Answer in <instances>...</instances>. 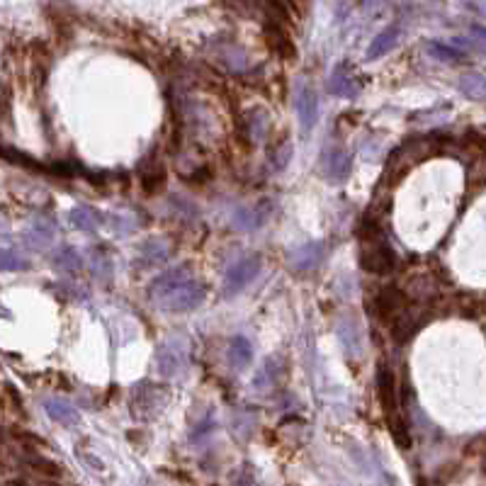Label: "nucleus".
Returning <instances> with one entry per match:
<instances>
[{
  "instance_id": "obj_1",
  "label": "nucleus",
  "mask_w": 486,
  "mask_h": 486,
  "mask_svg": "<svg viewBox=\"0 0 486 486\" xmlns=\"http://www.w3.org/2000/svg\"><path fill=\"white\" fill-rule=\"evenodd\" d=\"M377 387H380V399H382V406H385L387 421H389V426H392V436L403 450H406L408 448V431H406V423H403V416H401V403H399L396 377H394V372L385 365H382L380 372H377Z\"/></svg>"
},
{
  "instance_id": "obj_2",
  "label": "nucleus",
  "mask_w": 486,
  "mask_h": 486,
  "mask_svg": "<svg viewBox=\"0 0 486 486\" xmlns=\"http://www.w3.org/2000/svg\"><path fill=\"white\" fill-rule=\"evenodd\" d=\"M360 263L367 273H375V275L392 273L394 263H396L394 250L389 248L385 236L375 227L360 231Z\"/></svg>"
},
{
  "instance_id": "obj_3",
  "label": "nucleus",
  "mask_w": 486,
  "mask_h": 486,
  "mask_svg": "<svg viewBox=\"0 0 486 486\" xmlns=\"http://www.w3.org/2000/svg\"><path fill=\"white\" fill-rule=\"evenodd\" d=\"M255 273H258V260H243V263H238L236 268L229 273L227 290H241L248 280L255 278Z\"/></svg>"
},
{
  "instance_id": "obj_4",
  "label": "nucleus",
  "mask_w": 486,
  "mask_h": 486,
  "mask_svg": "<svg viewBox=\"0 0 486 486\" xmlns=\"http://www.w3.org/2000/svg\"><path fill=\"white\" fill-rule=\"evenodd\" d=\"M296 110H299V117H301V127H304V129H311V124H314V120H316V97L309 88H304L301 95L296 97Z\"/></svg>"
},
{
  "instance_id": "obj_5",
  "label": "nucleus",
  "mask_w": 486,
  "mask_h": 486,
  "mask_svg": "<svg viewBox=\"0 0 486 486\" xmlns=\"http://www.w3.org/2000/svg\"><path fill=\"white\" fill-rule=\"evenodd\" d=\"M396 34H399L396 27H389L382 34H377V39L370 44V49H367V59L375 61V59H380V56H385L387 51L396 44Z\"/></svg>"
},
{
  "instance_id": "obj_6",
  "label": "nucleus",
  "mask_w": 486,
  "mask_h": 486,
  "mask_svg": "<svg viewBox=\"0 0 486 486\" xmlns=\"http://www.w3.org/2000/svg\"><path fill=\"white\" fill-rule=\"evenodd\" d=\"M431 54H436V56H440V59H445V61H459V59H462V54H459V51L448 49V47H443V44H431Z\"/></svg>"
}]
</instances>
